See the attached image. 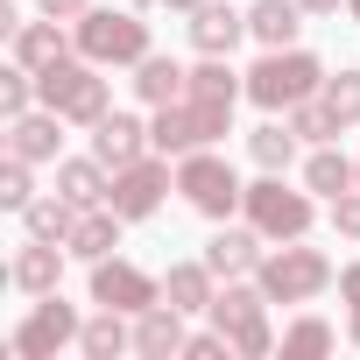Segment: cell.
I'll return each instance as SVG.
<instances>
[{"mask_svg":"<svg viewBox=\"0 0 360 360\" xmlns=\"http://www.w3.org/2000/svg\"><path fill=\"white\" fill-rule=\"evenodd\" d=\"M346 339H353V346H360V304H353V311H346Z\"/></svg>","mask_w":360,"mask_h":360,"instance_id":"74e56055","label":"cell"},{"mask_svg":"<svg viewBox=\"0 0 360 360\" xmlns=\"http://www.w3.org/2000/svg\"><path fill=\"white\" fill-rule=\"evenodd\" d=\"M332 346H339V332H332V325H325L318 311L290 318V325H283V339H276V353H283V360H325Z\"/></svg>","mask_w":360,"mask_h":360,"instance_id":"f1b7e54d","label":"cell"},{"mask_svg":"<svg viewBox=\"0 0 360 360\" xmlns=\"http://www.w3.org/2000/svg\"><path fill=\"white\" fill-rule=\"evenodd\" d=\"M205 318L233 339V360H269V353H276V332H269V297H262V283H255V276L219 283V297H212V311H205Z\"/></svg>","mask_w":360,"mask_h":360,"instance_id":"8992f818","label":"cell"},{"mask_svg":"<svg viewBox=\"0 0 360 360\" xmlns=\"http://www.w3.org/2000/svg\"><path fill=\"white\" fill-rule=\"evenodd\" d=\"M297 29H304V8H297V0H248V36H255L262 50H290Z\"/></svg>","mask_w":360,"mask_h":360,"instance_id":"d4e9b609","label":"cell"},{"mask_svg":"<svg viewBox=\"0 0 360 360\" xmlns=\"http://www.w3.org/2000/svg\"><path fill=\"white\" fill-rule=\"evenodd\" d=\"M29 198H36V162H22V155H8L0 162V212H29Z\"/></svg>","mask_w":360,"mask_h":360,"instance_id":"4dcf8cb0","label":"cell"},{"mask_svg":"<svg viewBox=\"0 0 360 360\" xmlns=\"http://www.w3.org/2000/svg\"><path fill=\"white\" fill-rule=\"evenodd\" d=\"M92 304H106V311H148V304H162V276H148V269H134V262H120V255H106V262H92Z\"/></svg>","mask_w":360,"mask_h":360,"instance_id":"8fae6325","label":"cell"},{"mask_svg":"<svg viewBox=\"0 0 360 360\" xmlns=\"http://www.w3.org/2000/svg\"><path fill=\"white\" fill-rule=\"evenodd\" d=\"M346 15H353V22H360V0H346Z\"/></svg>","mask_w":360,"mask_h":360,"instance_id":"ab89813d","label":"cell"},{"mask_svg":"<svg viewBox=\"0 0 360 360\" xmlns=\"http://www.w3.org/2000/svg\"><path fill=\"white\" fill-rule=\"evenodd\" d=\"M184 311L176 304H148V311H134V353L141 360H169V353H184Z\"/></svg>","mask_w":360,"mask_h":360,"instance_id":"ffe728a7","label":"cell"},{"mask_svg":"<svg viewBox=\"0 0 360 360\" xmlns=\"http://www.w3.org/2000/svg\"><path fill=\"white\" fill-rule=\"evenodd\" d=\"M184 360H233V339L212 325V332H191L184 339Z\"/></svg>","mask_w":360,"mask_h":360,"instance_id":"d6a6232c","label":"cell"},{"mask_svg":"<svg viewBox=\"0 0 360 360\" xmlns=\"http://www.w3.org/2000/svg\"><path fill=\"white\" fill-rule=\"evenodd\" d=\"M332 233H339V240H360V184H353L346 198H332Z\"/></svg>","mask_w":360,"mask_h":360,"instance_id":"836d02e7","label":"cell"},{"mask_svg":"<svg viewBox=\"0 0 360 360\" xmlns=\"http://www.w3.org/2000/svg\"><path fill=\"white\" fill-rule=\"evenodd\" d=\"M71 36H78V57H92V64H106V71H134V64L155 50L141 8H85V15L71 22Z\"/></svg>","mask_w":360,"mask_h":360,"instance_id":"3957f363","label":"cell"},{"mask_svg":"<svg viewBox=\"0 0 360 360\" xmlns=\"http://www.w3.org/2000/svg\"><path fill=\"white\" fill-rule=\"evenodd\" d=\"M64 262H71V248L29 240V233H22V248H15V262H8V283H15L22 297H50V290L64 283Z\"/></svg>","mask_w":360,"mask_h":360,"instance_id":"9a60e30c","label":"cell"},{"mask_svg":"<svg viewBox=\"0 0 360 360\" xmlns=\"http://www.w3.org/2000/svg\"><path fill=\"white\" fill-rule=\"evenodd\" d=\"M99 71H106V64H92V57H78V50H71V57H57L50 71H36V92H43V106H57L71 127H85V134H92V127L113 113V85H106Z\"/></svg>","mask_w":360,"mask_h":360,"instance_id":"7a4b0ae2","label":"cell"},{"mask_svg":"<svg viewBox=\"0 0 360 360\" xmlns=\"http://www.w3.org/2000/svg\"><path fill=\"white\" fill-rule=\"evenodd\" d=\"M169 162H176V155L148 148L141 162L113 169V191H106V205H113L127 226H141V219H155V212H162V198H169V184H176V169H169Z\"/></svg>","mask_w":360,"mask_h":360,"instance_id":"30bf717a","label":"cell"},{"mask_svg":"<svg viewBox=\"0 0 360 360\" xmlns=\"http://www.w3.org/2000/svg\"><path fill=\"white\" fill-rule=\"evenodd\" d=\"M71 226H78V205H71L64 191H36L29 212H22V233H29V240H57V248H64Z\"/></svg>","mask_w":360,"mask_h":360,"instance_id":"4316f807","label":"cell"},{"mask_svg":"<svg viewBox=\"0 0 360 360\" xmlns=\"http://www.w3.org/2000/svg\"><path fill=\"white\" fill-rule=\"evenodd\" d=\"M339 297H346V311L360 304V262H346V269H339Z\"/></svg>","mask_w":360,"mask_h":360,"instance_id":"d590c367","label":"cell"},{"mask_svg":"<svg viewBox=\"0 0 360 360\" xmlns=\"http://www.w3.org/2000/svg\"><path fill=\"white\" fill-rule=\"evenodd\" d=\"M353 184H360V162H353V155H339L332 141H318V148L304 155V191H311V198H325V205H332V198H346Z\"/></svg>","mask_w":360,"mask_h":360,"instance_id":"7402d4cb","label":"cell"},{"mask_svg":"<svg viewBox=\"0 0 360 360\" xmlns=\"http://www.w3.org/2000/svg\"><path fill=\"white\" fill-rule=\"evenodd\" d=\"M78 50V36H71V22H50V15H36V22H22L15 36H8V57L15 64H29V71H50L57 57H71Z\"/></svg>","mask_w":360,"mask_h":360,"instance_id":"2e32d148","label":"cell"},{"mask_svg":"<svg viewBox=\"0 0 360 360\" xmlns=\"http://www.w3.org/2000/svg\"><path fill=\"white\" fill-rule=\"evenodd\" d=\"M78 353H85V360H120V353H134V318L99 304V311L85 318V332H78Z\"/></svg>","mask_w":360,"mask_h":360,"instance_id":"cb8c5ba5","label":"cell"},{"mask_svg":"<svg viewBox=\"0 0 360 360\" xmlns=\"http://www.w3.org/2000/svg\"><path fill=\"white\" fill-rule=\"evenodd\" d=\"M325 106H332V120L339 127H360V64H339L332 78H325V92H318Z\"/></svg>","mask_w":360,"mask_h":360,"instance_id":"f546056e","label":"cell"},{"mask_svg":"<svg viewBox=\"0 0 360 360\" xmlns=\"http://www.w3.org/2000/svg\"><path fill=\"white\" fill-rule=\"evenodd\" d=\"M155 8H176V15H191V8H198V0H155Z\"/></svg>","mask_w":360,"mask_h":360,"instance_id":"f35d334b","label":"cell"},{"mask_svg":"<svg viewBox=\"0 0 360 360\" xmlns=\"http://www.w3.org/2000/svg\"><path fill=\"white\" fill-rule=\"evenodd\" d=\"M255 283H262V297H269V304H318V297L339 283V269H332V255H325V248L283 240V248H269V255H262Z\"/></svg>","mask_w":360,"mask_h":360,"instance_id":"277c9868","label":"cell"},{"mask_svg":"<svg viewBox=\"0 0 360 360\" xmlns=\"http://www.w3.org/2000/svg\"><path fill=\"white\" fill-rule=\"evenodd\" d=\"M283 120H290V127H297V134H304L311 148H318V141H339V134H346V127L332 120V106H325V99H304V106H290Z\"/></svg>","mask_w":360,"mask_h":360,"instance_id":"1f68e13d","label":"cell"},{"mask_svg":"<svg viewBox=\"0 0 360 360\" xmlns=\"http://www.w3.org/2000/svg\"><path fill=\"white\" fill-rule=\"evenodd\" d=\"M297 8H304V15H339L346 0H297Z\"/></svg>","mask_w":360,"mask_h":360,"instance_id":"8d00e7d4","label":"cell"},{"mask_svg":"<svg viewBox=\"0 0 360 360\" xmlns=\"http://www.w3.org/2000/svg\"><path fill=\"white\" fill-rule=\"evenodd\" d=\"M212 297H219V276H212L205 255H198V262H169V269H162V304H176L184 318H205Z\"/></svg>","mask_w":360,"mask_h":360,"instance_id":"ac0fdd59","label":"cell"},{"mask_svg":"<svg viewBox=\"0 0 360 360\" xmlns=\"http://www.w3.org/2000/svg\"><path fill=\"white\" fill-rule=\"evenodd\" d=\"M176 191H184V205H191V212H205L212 226H219V219H233V212H240V198H248L240 169H233L219 148H191V155H176Z\"/></svg>","mask_w":360,"mask_h":360,"instance_id":"ba28073f","label":"cell"},{"mask_svg":"<svg viewBox=\"0 0 360 360\" xmlns=\"http://www.w3.org/2000/svg\"><path fill=\"white\" fill-rule=\"evenodd\" d=\"M57 191L85 212V205H106V191H113V169L99 162V155H57Z\"/></svg>","mask_w":360,"mask_h":360,"instance_id":"603a6c76","label":"cell"},{"mask_svg":"<svg viewBox=\"0 0 360 360\" xmlns=\"http://www.w3.org/2000/svg\"><path fill=\"white\" fill-rule=\"evenodd\" d=\"M148 148H155L148 120H134V113H120V106H113V113L92 127V155H99L106 169H127V162H141Z\"/></svg>","mask_w":360,"mask_h":360,"instance_id":"e0dca14e","label":"cell"},{"mask_svg":"<svg viewBox=\"0 0 360 360\" xmlns=\"http://www.w3.org/2000/svg\"><path fill=\"white\" fill-rule=\"evenodd\" d=\"M92 8V0H36V15H50V22H78Z\"/></svg>","mask_w":360,"mask_h":360,"instance_id":"e575fe53","label":"cell"},{"mask_svg":"<svg viewBox=\"0 0 360 360\" xmlns=\"http://www.w3.org/2000/svg\"><path fill=\"white\" fill-rule=\"evenodd\" d=\"M127 85H134V99H141V106L155 113V106H176V99L191 92V64H176V57L148 50V57L134 64V78H127Z\"/></svg>","mask_w":360,"mask_h":360,"instance_id":"d6986e66","label":"cell"},{"mask_svg":"<svg viewBox=\"0 0 360 360\" xmlns=\"http://www.w3.org/2000/svg\"><path fill=\"white\" fill-rule=\"evenodd\" d=\"M148 134L162 155H191V148H219L233 134V106L226 99H176V106H155L148 113Z\"/></svg>","mask_w":360,"mask_h":360,"instance_id":"52a82bcc","label":"cell"},{"mask_svg":"<svg viewBox=\"0 0 360 360\" xmlns=\"http://www.w3.org/2000/svg\"><path fill=\"white\" fill-rule=\"evenodd\" d=\"M325 78H332V71H325L304 43H290V50H262V57L248 64V99H255L262 113H290V106L318 99Z\"/></svg>","mask_w":360,"mask_h":360,"instance_id":"6da1fadb","label":"cell"},{"mask_svg":"<svg viewBox=\"0 0 360 360\" xmlns=\"http://www.w3.org/2000/svg\"><path fill=\"white\" fill-rule=\"evenodd\" d=\"M191 99H226V106H240V99H248V71H233V57H198V64H191Z\"/></svg>","mask_w":360,"mask_h":360,"instance_id":"83f0119b","label":"cell"},{"mask_svg":"<svg viewBox=\"0 0 360 360\" xmlns=\"http://www.w3.org/2000/svg\"><path fill=\"white\" fill-rule=\"evenodd\" d=\"M64 127H71V120H64L57 106H29L22 120H8V155H22V162L43 169V162L64 155Z\"/></svg>","mask_w":360,"mask_h":360,"instance_id":"4fadbf2b","label":"cell"},{"mask_svg":"<svg viewBox=\"0 0 360 360\" xmlns=\"http://www.w3.org/2000/svg\"><path fill=\"white\" fill-rule=\"evenodd\" d=\"M262 255H269V240H262L248 219H240V226H233V219H219V226H212V240H205V262H212V276H219V283L255 276V269H262Z\"/></svg>","mask_w":360,"mask_h":360,"instance_id":"5bb4252c","label":"cell"},{"mask_svg":"<svg viewBox=\"0 0 360 360\" xmlns=\"http://www.w3.org/2000/svg\"><path fill=\"white\" fill-rule=\"evenodd\" d=\"M120 226H127V219H120L113 205H85V212H78V226H71V240H64V248H71V262H85V269H92V262H106V255L120 248Z\"/></svg>","mask_w":360,"mask_h":360,"instance_id":"44dd1931","label":"cell"},{"mask_svg":"<svg viewBox=\"0 0 360 360\" xmlns=\"http://www.w3.org/2000/svg\"><path fill=\"white\" fill-rule=\"evenodd\" d=\"M184 29H191V50L198 57H233L248 43V15L233 8V0H198V8L184 15Z\"/></svg>","mask_w":360,"mask_h":360,"instance_id":"7c38bea8","label":"cell"},{"mask_svg":"<svg viewBox=\"0 0 360 360\" xmlns=\"http://www.w3.org/2000/svg\"><path fill=\"white\" fill-rule=\"evenodd\" d=\"M78 332H85V311L64 304V290H50L22 311V325L8 332V353L15 360H57L64 346H78Z\"/></svg>","mask_w":360,"mask_h":360,"instance_id":"9c48e42d","label":"cell"},{"mask_svg":"<svg viewBox=\"0 0 360 360\" xmlns=\"http://www.w3.org/2000/svg\"><path fill=\"white\" fill-rule=\"evenodd\" d=\"M240 219H248L269 248H283V240H304V233H311L318 198H311V191H290L283 169H262L255 184H248V198H240Z\"/></svg>","mask_w":360,"mask_h":360,"instance_id":"5b68a950","label":"cell"},{"mask_svg":"<svg viewBox=\"0 0 360 360\" xmlns=\"http://www.w3.org/2000/svg\"><path fill=\"white\" fill-rule=\"evenodd\" d=\"M353 162H360V155H353Z\"/></svg>","mask_w":360,"mask_h":360,"instance_id":"60d3db41","label":"cell"},{"mask_svg":"<svg viewBox=\"0 0 360 360\" xmlns=\"http://www.w3.org/2000/svg\"><path fill=\"white\" fill-rule=\"evenodd\" d=\"M297 148H304V134H297L283 113H269L262 127H248V155H255V169H290Z\"/></svg>","mask_w":360,"mask_h":360,"instance_id":"484cf974","label":"cell"}]
</instances>
